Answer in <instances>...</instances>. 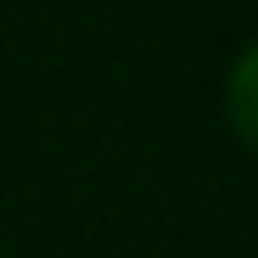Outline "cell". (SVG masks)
<instances>
[{"instance_id":"1","label":"cell","mask_w":258,"mask_h":258,"mask_svg":"<svg viewBox=\"0 0 258 258\" xmlns=\"http://www.w3.org/2000/svg\"><path fill=\"white\" fill-rule=\"evenodd\" d=\"M230 118L241 129V141L258 152V51H247L241 68L230 73Z\"/></svg>"}]
</instances>
